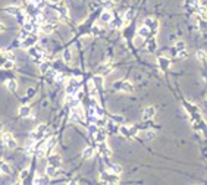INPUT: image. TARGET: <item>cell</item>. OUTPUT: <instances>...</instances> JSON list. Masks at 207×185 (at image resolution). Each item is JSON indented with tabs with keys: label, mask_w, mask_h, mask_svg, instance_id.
Returning a JSON list of instances; mask_svg holds the SVG:
<instances>
[{
	"label": "cell",
	"mask_w": 207,
	"mask_h": 185,
	"mask_svg": "<svg viewBox=\"0 0 207 185\" xmlns=\"http://www.w3.org/2000/svg\"><path fill=\"white\" fill-rule=\"evenodd\" d=\"M94 154H96V150H94L93 147H87V149H84V151H82V157H84V159H91Z\"/></svg>",
	"instance_id": "603a6c76"
},
{
	"label": "cell",
	"mask_w": 207,
	"mask_h": 185,
	"mask_svg": "<svg viewBox=\"0 0 207 185\" xmlns=\"http://www.w3.org/2000/svg\"><path fill=\"white\" fill-rule=\"evenodd\" d=\"M112 16H113V15H112L109 11H104L103 13L100 15V21H102V22H104V24H109V21L112 19Z\"/></svg>",
	"instance_id": "d4e9b609"
},
{
	"label": "cell",
	"mask_w": 207,
	"mask_h": 185,
	"mask_svg": "<svg viewBox=\"0 0 207 185\" xmlns=\"http://www.w3.org/2000/svg\"><path fill=\"white\" fill-rule=\"evenodd\" d=\"M119 134L124 137H132L137 134V129H134L132 127H119Z\"/></svg>",
	"instance_id": "9a60e30c"
},
{
	"label": "cell",
	"mask_w": 207,
	"mask_h": 185,
	"mask_svg": "<svg viewBox=\"0 0 207 185\" xmlns=\"http://www.w3.org/2000/svg\"><path fill=\"white\" fill-rule=\"evenodd\" d=\"M47 2H49V3H52V5H59L62 0H47Z\"/></svg>",
	"instance_id": "ee69618b"
},
{
	"label": "cell",
	"mask_w": 207,
	"mask_h": 185,
	"mask_svg": "<svg viewBox=\"0 0 207 185\" xmlns=\"http://www.w3.org/2000/svg\"><path fill=\"white\" fill-rule=\"evenodd\" d=\"M80 88H81L80 80H77V78H69L68 84H66V88H65V92H66L68 96H77V92L80 91Z\"/></svg>",
	"instance_id": "277c9868"
},
{
	"label": "cell",
	"mask_w": 207,
	"mask_h": 185,
	"mask_svg": "<svg viewBox=\"0 0 207 185\" xmlns=\"http://www.w3.org/2000/svg\"><path fill=\"white\" fill-rule=\"evenodd\" d=\"M5 12H6L8 15H12V16H15V18H16V16H18V15H19L22 11H21L19 8H16V6H8V8L5 9Z\"/></svg>",
	"instance_id": "44dd1931"
},
{
	"label": "cell",
	"mask_w": 207,
	"mask_h": 185,
	"mask_svg": "<svg viewBox=\"0 0 207 185\" xmlns=\"http://www.w3.org/2000/svg\"><path fill=\"white\" fill-rule=\"evenodd\" d=\"M28 34H30V33H28V31H25V30L22 28V31H21V34H19V38H21V40H24V38H25Z\"/></svg>",
	"instance_id": "60d3db41"
},
{
	"label": "cell",
	"mask_w": 207,
	"mask_h": 185,
	"mask_svg": "<svg viewBox=\"0 0 207 185\" xmlns=\"http://www.w3.org/2000/svg\"><path fill=\"white\" fill-rule=\"evenodd\" d=\"M112 119H113L115 122H122V121H124V118L119 115H112Z\"/></svg>",
	"instance_id": "ab89813d"
},
{
	"label": "cell",
	"mask_w": 207,
	"mask_h": 185,
	"mask_svg": "<svg viewBox=\"0 0 207 185\" xmlns=\"http://www.w3.org/2000/svg\"><path fill=\"white\" fill-rule=\"evenodd\" d=\"M31 115V107L30 106H21V109H19V116H22V118H27V116Z\"/></svg>",
	"instance_id": "cb8c5ba5"
},
{
	"label": "cell",
	"mask_w": 207,
	"mask_h": 185,
	"mask_svg": "<svg viewBox=\"0 0 207 185\" xmlns=\"http://www.w3.org/2000/svg\"><path fill=\"white\" fill-rule=\"evenodd\" d=\"M138 35H140V37H144V38H149V37H151L153 34L150 33V30L146 25H143V27L138 28Z\"/></svg>",
	"instance_id": "7402d4cb"
},
{
	"label": "cell",
	"mask_w": 207,
	"mask_h": 185,
	"mask_svg": "<svg viewBox=\"0 0 207 185\" xmlns=\"http://www.w3.org/2000/svg\"><path fill=\"white\" fill-rule=\"evenodd\" d=\"M2 140H3V143H5V146L8 149H15L16 147V140L13 138V135L11 132H3L2 134Z\"/></svg>",
	"instance_id": "9c48e42d"
},
{
	"label": "cell",
	"mask_w": 207,
	"mask_h": 185,
	"mask_svg": "<svg viewBox=\"0 0 207 185\" xmlns=\"http://www.w3.org/2000/svg\"><path fill=\"white\" fill-rule=\"evenodd\" d=\"M28 175H30V171L28 169H24L22 172H21V175H19V182H25L27 181V178H28Z\"/></svg>",
	"instance_id": "836d02e7"
},
{
	"label": "cell",
	"mask_w": 207,
	"mask_h": 185,
	"mask_svg": "<svg viewBox=\"0 0 207 185\" xmlns=\"http://www.w3.org/2000/svg\"><path fill=\"white\" fill-rule=\"evenodd\" d=\"M154 49H156V43H154V40L151 38V40L149 41V50L153 53V52H154Z\"/></svg>",
	"instance_id": "74e56055"
},
{
	"label": "cell",
	"mask_w": 207,
	"mask_h": 185,
	"mask_svg": "<svg viewBox=\"0 0 207 185\" xmlns=\"http://www.w3.org/2000/svg\"><path fill=\"white\" fill-rule=\"evenodd\" d=\"M40 72H41V74H52V72H53V71H52V63L47 62V60H43V62L40 63Z\"/></svg>",
	"instance_id": "d6986e66"
},
{
	"label": "cell",
	"mask_w": 207,
	"mask_h": 185,
	"mask_svg": "<svg viewBox=\"0 0 207 185\" xmlns=\"http://www.w3.org/2000/svg\"><path fill=\"white\" fill-rule=\"evenodd\" d=\"M198 5H200V0H185L184 2V8L185 9H188L190 12L196 11Z\"/></svg>",
	"instance_id": "ac0fdd59"
},
{
	"label": "cell",
	"mask_w": 207,
	"mask_h": 185,
	"mask_svg": "<svg viewBox=\"0 0 207 185\" xmlns=\"http://www.w3.org/2000/svg\"><path fill=\"white\" fill-rule=\"evenodd\" d=\"M28 3H30L31 6L37 8V9H40V8H44V0H28Z\"/></svg>",
	"instance_id": "f546056e"
},
{
	"label": "cell",
	"mask_w": 207,
	"mask_h": 185,
	"mask_svg": "<svg viewBox=\"0 0 207 185\" xmlns=\"http://www.w3.org/2000/svg\"><path fill=\"white\" fill-rule=\"evenodd\" d=\"M27 94H28V97H34V94H35V88H30V90L27 91Z\"/></svg>",
	"instance_id": "7bdbcfd3"
},
{
	"label": "cell",
	"mask_w": 207,
	"mask_h": 185,
	"mask_svg": "<svg viewBox=\"0 0 207 185\" xmlns=\"http://www.w3.org/2000/svg\"><path fill=\"white\" fill-rule=\"evenodd\" d=\"M100 181L103 184H118L121 178H119V174H115L112 171H103L100 174Z\"/></svg>",
	"instance_id": "3957f363"
},
{
	"label": "cell",
	"mask_w": 207,
	"mask_h": 185,
	"mask_svg": "<svg viewBox=\"0 0 207 185\" xmlns=\"http://www.w3.org/2000/svg\"><path fill=\"white\" fill-rule=\"evenodd\" d=\"M63 59H65L66 63H71V60H72V53H71L69 49H65V52H63Z\"/></svg>",
	"instance_id": "1f68e13d"
},
{
	"label": "cell",
	"mask_w": 207,
	"mask_h": 185,
	"mask_svg": "<svg viewBox=\"0 0 207 185\" xmlns=\"http://www.w3.org/2000/svg\"><path fill=\"white\" fill-rule=\"evenodd\" d=\"M40 27V31L43 33V34H52L53 31H55V28H56V25L52 22V21H43V22L38 24Z\"/></svg>",
	"instance_id": "ba28073f"
},
{
	"label": "cell",
	"mask_w": 207,
	"mask_h": 185,
	"mask_svg": "<svg viewBox=\"0 0 207 185\" xmlns=\"http://www.w3.org/2000/svg\"><path fill=\"white\" fill-rule=\"evenodd\" d=\"M93 82H94V85H96L99 90H102V88H103V77L96 75V77L93 78Z\"/></svg>",
	"instance_id": "4316f807"
},
{
	"label": "cell",
	"mask_w": 207,
	"mask_h": 185,
	"mask_svg": "<svg viewBox=\"0 0 207 185\" xmlns=\"http://www.w3.org/2000/svg\"><path fill=\"white\" fill-rule=\"evenodd\" d=\"M185 47H187V44H185V41H184V40H179V41H176V43H175V47H173V49H175V52L178 53V52H182V50H187Z\"/></svg>",
	"instance_id": "83f0119b"
},
{
	"label": "cell",
	"mask_w": 207,
	"mask_h": 185,
	"mask_svg": "<svg viewBox=\"0 0 207 185\" xmlns=\"http://www.w3.org/2000/svg\"><path fill=\"white\" fill-rule=\"evenodd\" d=\"M0 172H2V174H11V168H9L6 163H2V166H0Z\"/></svg>",
	"instance_id": "d590c367"
},
{
	"label": "cell",
	"mask_w": 207,
	"mask_h": 185,
	"mask_svg": "<svg viewBox=\"0 0 207 185\" xmlns=\"http://www.w3.org/2000/svg\"><path fill=\"white\" fill-rule=\"evenodd\" d=\"M5 30H6V28H5V25H3V24L0 22V33H3Z\"/></svg>",
	"instance_id": "f6af8a7d"
},
{
	"label": "cell",
	"mask_w": 207,
	"mask_h": 185,
	"mask_svg": "<svg viewBox=\"0 0 207 185\" xmlns=\"http://www.w3.org/2000/svg\"><path fill=\"white\" fill-rule=\"evenodd\" d=\"M185 104H187V110H188L190 116L193 118V119H191V121H193V127L196 128L200 134H204V131H206V125H204V121L201 119V115L198 113L197 107L196 106H191V104H188V103H185Z\"/></svg>",
	"instance_id": "6da1fadb"
},
{
	"label": "cell",
	"mask_w": 207,
	"mask_h": 185,
	"mask_svg": "<svg viewBox=\"0 0 207 185\" xmlns=\"http://www.w3.org/2000/svg\"><path fill=\"white\" fill-rule=\"evenodd\" d=\"M176 58H178V59H187V58H188V53H187V50L178 52V53H176Z\"/></svg>",
	"instance_id": "8d00e7d4"
},
{
	"label": "cell",
	"mask_w": 207,
	"mask_h": 185,
	"mask_svg": "<svg viewBox=\"0 0 207 185\" xmlns=\"http://www.w3.org/2000/svg\"><path fill=\"white\" fill-rule=\"evenodd\" d=\"M115 88L118 91H124V92H132L134 91V84L129 81H116L115 82Z\"/></svg>",
	"instance_id": "8992f818"
},
{
	"label": "cell",
	"mask_w": 207,
	"mask_h": 185,
	"mask_svg": "<svg viewBox=\"0 0 207 185\" xmlns=\"http://www.w3.org/2000/svg\"><path fill=\"white\" fill-rule=\"evenodd\" d=\"M46 175H47V178H56V176L63 175V172L60 171V168H55V166L49 165L46 168Z\"/></svg>",
	"instance_id": "8fae6325"
},
{
	"label": "cell",
	"mask_w": 207,
	"mask_h": 185,
	"mask_svg": "<svg viewBox=\"0 0 207 185\" xmlns=\"http://www.w3.org/2000/svg\"><path fill=\"white\" fill-rule=\"evenodd\" d=\"M144 25L147 27L150 30V33L153 35H156V33H157V30H159V22H157V19L156 18H147L146 21H144Z\"/></svg>",
	"instance_id": "30bf717a"
},
{
	"label": "cell",
	"mask_w": 207,
	"mask_h": 185,
	"mask_svg": "<svg viewBox=\"0 0 207 185\" xmlns=\"http://www.w3.org/2000/svg\"><path fill=\"white\" fill-rule=\"evenodd\" d=\"M44 146H46L47 151H52L55 147H56V138H53V137H52V138H49L46 143H44Z\"/></svg>",
	"instance_id": "484cf974"
},
{
	"label": "cell",
	"mask_w": 207,
	"mask_h": 185,
	"mask_svg": "<svg viewBox=\"0 0 207 185\" xmlns=\"http://www.w3.org/2000/svg\"><path fill=\"white\" fill-rule=\"evenodd\" d=\"M37 41H38V37L34 34H28L25 38H24L22 41H21V47L22 49H28V47H33L37 44Z\"/></svg>",
	"instance_id": "52a82bcc"
},
{
	"label": "cell",
	"mask_w": 207,
	"mask_h": 185,
	"mask_svg": "<svg viewBox=\"0 0 207 185\" xmlns=\"http://www.w3.org/2000/svg\"><path fill=\"white\" fill-rule=\"evenodd\" d=\"M2 163H3V162H2V160H0V166H2Z\"/></svg>",
	"instance_id": "7dc6e473"
},
{
	"label": "cell",
	"mask_w": 207,
	"mask_h": 185,
	"mask_svg": "<svg viewBox=\"0 0 207 185\" xmlns=\"http://www.w3.org/2000/svg\"><path fill=\"white\" fill-rule=\"evenodd\" d=\"M154 115H156V109L153 107V106H149V107H146L144 110H143V121L144 122H147V121H151L153 118H154Z\"/></svg>",
	"instance_id": "7c38bea8"
},
{
	"label": "cell",
	"mask_w": 207,
	"mask_h": 185,
	"mask_svg": "<svg viewBox=\"0 0 207 185\" xmlns=\"http://www.w3.org/2000/svg\"><path fill=\"white\" fill-rule=\"evenodd\" d=\"M28 50V53H30V56H33L34 59H37V60H40V62H43L44 60V58H46V52L41 49V47H28L27 49Z\"/></svg>",
	"instance_id": "5b68a950"
},
{
	"label": "cell",
	"mask_w": 207,
	"mask_h": 185,
	"mask_svg": "<svg viewBox=\"0 0 207 185\" xmlns=\"http://www.w3.org/2000/svg\"><path fill=\"white\" fill-rule=\"evenodd\" d=\"M144 137H146L147 140H150V138H154V137H156V134H154L153 131H147V132L144 134Z\"/></svg>",
	"instance_id": "f35d334b"
},
{
	"label": "cell",
	"mask_w": 207,
	"mask_h": 185,
	"mask_svg": "<svg viewBox=\"0 0 207 185\" xmlns=\"http://www.w3.org/2000/svg\"><path fill=\"white\" fill-rule=\"evenodd\" d=\"M110 71H112V65H110V63H104V65H100V66L97 68V75L106 77L107 74H110Z\"/></svg>",
	"instance_id": "2e32d148"
},
{
	"label": "cell",
	"mask_w": 207,
	"mask_h": 185,
	"mask_svg": "<svg viewBox=\"0 0 207 185\" xmlns=\"http://www.w3.org/2000/svg\"><path fill=\"white\" fill-rule=\"evenodd\" d=\"M2 129H3V124H0V132H2Z\"/></svg>",
	"instance_id": "bcb514c9"
},
{
	"label": "cell",
	"mask_w": 207,
	"mask_h": 185,
	"mask_svg": "<svg viewBox=\"0 0 207 185\" xmlns=\"http://www.w3.org/2000/svg\"><path fill=\"white\" fill-rule=\"evenodd\" d=\"M93 138L96 140L97 143H102V141H106V132H104V129H97V132L93 135Z\"/></svg>",
	"instance_id": "ffe728a7"
},
{
	"label": "cell",
	"mask_w": 207,
	"mask_h": 185,
	"mask_svg": "<svg viewBox=\"0 0 207 185\" xmlns=\"http://www.w3.org/2000/svg\"><path fill=\"white\" fill-rule=\"evenodd\" d=\"M6 87H8L11 91H15L16 87H18V84H16V81H13V80H9V81H6Z\"/></svg>",
	"instance_id": "d6a6232c"
},
{
	"label": "cell",
	"mask_w": 207,
	"mask_h": 185,
	"mask_svg": "<svg viewBox=\"0 0 207 185\" xmlns=\"http://www.w3.org/2000/svg\"><path fill=\"white\" fill-rule=\"evenodd\" d=\"M196 58L201 62V63H204V60H206V52L204 50H198L196 53Z\"/></svg>",
	"instance_id": "4dcf8cb0"
},
{
	"label": "cell",
	"mask_w": 207,
	"mask_h": 185,
	"mask_svg": "<svg viewBox=\"0 0 207 185\" xmlns=\"http://www.w3.org/2000/svg\"><path fill=\"white\" fill-rule=\"evenodd\" d=\"M47 134H49V127H47L46 124H41V125H38V127L35 128L34 131H31L30 140L34 141V143H40Z\"/></svg>",
	"instance_id": "7a4b0ae2"
},
{
	"label": "cell",
	"mask_w": 207,
	"mask_h": 185,
	"mask_svg": "<svg viewBox=\"0 0 207 185\" xmlns=\"http://www.w3.org/2000/svg\"><path fill=\"white\" fill-rule=\"evenodd\" d=\"M157 65H159V68H160L163 72H166V71L171 68V59L165 58V56H160V58L157 59Z\"/></svg>",
	"instance_id": "5bb4252c"
},
{
	"label": "cell",
	"mask_w": 207,
	"mask_h": 185,
	"mask_svg": "<svg viewBox=\"0 0 207 185\" xmlns=\"http://www.w3.org/2000/svg\"><path fill=\"white\" fill-rule=\"evenodd\" d=\"M33 184L35 185H38V184H43V185H46L49 184V179H47V175L46 176H35V179L33 181Z\"/></svg>",
	"instance_id": "f1b7e54d"
},
{
	"label": "cell",
	"mask_w": 207,
	"mask_h": 185,
	"mask_svg": "<svg viewBox=\"0 0 207 185\" xmlns=\"http://www.w3.org/2000/svg\"><path fill=\"white\" fill-rule=\"evenodd\" d=\"M99 153L103 156L104 159H107V157H110V156H112V151H110V149H109V146L106 144V141L99 143Z\"/></svg>",
	"instance_id": "4fadbf2b"
},
{
	"label": "cell",
	"mask_w": 207,
	"mask_h": 185,
	"mask_svg": "<svg viewBox=\"0 0 207 185\" xmlns=\"http://www.w3.org/2000/svg\"><path fill=\"white\" fill-rule=\"evenodd\" d=\"M49 165H52L55 168H60L62 166V157L59 154H50L49 156Z\"/></svg>",
	"instance_id": "e0dca14e"
},
{
	"label": "cell",
	"mask_w": 207,
	"mask_h": 185,
	"mask_svg": "<svg viewBox=\"0 0 207 185\" xmlns=\"http://www.w3.org/2000/svg\"><path fill=\"white\" fill-rule=\"evenodd\" d=\"M110 171L112 172H115V174H121L122 172V168H121V165H110Z\"/></svg>",
	"instance_id": "e575fe53"
},
{
	"label": "cell",
	"mask_w": 207,
	"mask_h": 185,
	"mask_svg": "<svg viewBox=\"0 0 207 185\" xmlns=\"http://www.w3.org/2000/svg\"><path fill=\"white\" fill-rule=\"evenodd\" d=\"M103 33V30H99V27H94V31H93V34L94 35H99Z\"/></svg>",
	"instance_id": "b9f144b4"
}]
</instances>
